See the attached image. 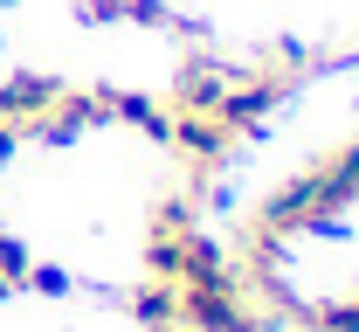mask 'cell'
I'll return each mask as SVG.
<instances>
[]
</instances>
